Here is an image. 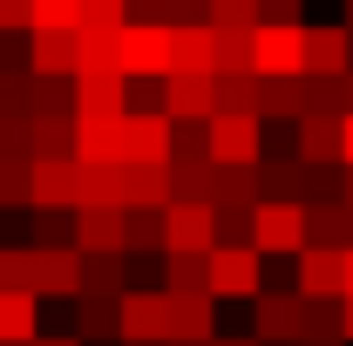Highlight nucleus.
Segmentation results:
<instances>
[{"mask_svg":"<svg viewBox=\"0 0 353 346\" xmlns=\"http://www.w3.org/2000/svg\"><path fill=\"white\" fill-rule=\"evenodd\" d=\"M299 346H347V340H340V333H306Z\"/></svg>","mask_w":353,"mask_h":346,"instance_id":"nucleus-39","label":"nucleus"},{"mask_svg":"<svg viewBox=\"0 0 353 346\" xmlns=\"http://www.w3.org/2000/svg\"><path fill=\"white\" fill-rule=\"evenodd\" d=\"M340 28H347V34H353V0H347V21H340Z\"/></svg>","mask_w":353,"mask_h":346,"instance_id":"nucleus-45","label":"nucleus"},{"mask_svg":"<svg viewBox=\"0 0 353 346\" xmlns=\"http://www.w3.org/2000/svg\"><path fill=\"white\" fill-rule=\"evenodd\" d=\"M123 299H75V340H123Z\"/></svg>","mask_w":353,"mask_h":346,"instance_id":"nucleus-23","label":"nucleus"},{"mask_svg":"<svg viewBox=\"0 0 353 346\" xmlns=\"http://www.w3.org/2000/svg\"><path fill=\"white\" fill-rule=\"evenodd\" d=\"M28 116H34V75L0 68V123H28Z\"/></svg>","mask_w":353,"mask_h":346,"instance_id":"nucleus-26","label":"nucleus"},{"mask_svg":"<svg viewBox=\"0 0 353 346\" xmlns=\"http://www.w3.org/2000/svg\"><path fill=\"white\" fill-rule=\"evenodd\" d=\"M82 163L75 156H41L34 163V211H82Z\"/></svg>","mask_w":353,"mask_h":346,"instance_id":"nucleus-11","label":"nucleus"},{"mask_svg":"<svg viewBox=\"0 0 353 346\" xmlns=\"http://www.w3.org/2000/svg\"><path fill=\"white\" fill-rule=\"evenodd\" d=\"M0 292H34V245H0Z\"/></svg>","mask_w":353,"mask_h":346,"instance_id":"nucleus-30","label":"nucleus"},{"mask_svg":"<svg viewBox=\"0 0 353 346\" xmlns=\"http://www.w3.org/2000/svg\"><path fill=\"white\" fill-rule=\"evenodd\" d=\"M265 278H259V252L252 245H218L211 252V299H259Z\"/></svg>","mask_w":353,"mask_h":346,"instance_id":"nucleus-10","label":"nucleus"},{"mask_svg":"<svg viewBox=\"0 0 353 346\" xmlns=\"http://www.w3.org/2000/svg\"><path fill=\"white\" fill-rule=\"evenodd\" d=\"M163 224H170V252L163 258H211L218 252V211L211 204H170Z\"/></svg>","mask_w":353,"mask_h":346,"instance_id":"nucleus-8","label":"nucleus"},{"mask_svg":"<svg viewBox=\"0 0 353 346\" xmlns=\"http://www.w3.org/2000/svg\"><path fill=\"white\" fill-rule=\"evenodd\" d=\"M123 82H170V28L150 21L123 28Z\"/></svg>","mask_w":353,"mask_h":346,"instance_id":"nucleus-4","label":"nucleus"},{"mask_svg":"<svg viewBox=\"0 0 353 346\" xmlns=\"http://www.w3.org/2000/svg\"><path fill=\"white\" fill-rule=\"evenodd\" d=\"M347 116H353V75L340 82V123H347Z\"/></svg>","mask_w":353,"mask_h":346,"instance_id":"nucleus-38","label":"nucleus"},{"mask_svg":"<svg viewBox=\"0 0 353 346\" xmlns=\"http://www.w3.org/2000/svg\"><path fill=\"white\" fill-rule=\"evenodd\" d=\"M34 340H41V299L0 292V346H34Z\"/></svg>","mask_w":353,"mask_h":346,"instance_id":"nucleus-18","label":"nucleus"},{"mask_svg":"<svg viewBox=\"0 0 353 346\" xmlns=\"http://www.w3.org/2000/svg\"><path fill=\"white\" fill-rule=\"evenodd\" d=\"M123 163H150V170L170 163V116L163 109H130L123 116Z\"/></svg>","mask_w":353,"mask_h":346,"instance_id":"nucleus-9","label":"nucleus"},{"mask_svg":"<svg viewBox=\"0 0 353 346\" xmlns=\"http://www.w3.org/2000/svg\"><path fill=\"white\" fill-rule=\"evenodd\" d=\"M116 312H123V346H170V292L163 285H130Z\"/></svg>","mask_w":353,"mask_h":346,"instance_id":"nucleus-2","label":"nucleus"},{"mask_svg":"<svg viewBox=\"0 0 353 346\" xmlns=\"http://www.w3.org/2000/svg\"><path fill=\"white\" fill-rule=\"evenodd\" d=\"M123 183H130V211H170V170L123 163Z\"/></svg>","mask_w":353,"mask_h":346,"instance_id":"nucleus-22","label":"nucleus"},{"mask_svg":"<svg viewBox=\"0 0 353 346\" xmlns=\"http://www.w3.org/2000/svg\"><path fill=\"white\" fill-rule=\"evenodd\" d=\"M347 299H353V252H347Z\"/></svg>","mask_w":353,"mask_h":346,"instance_id":"nucleus-44","label":"nucleus"},{"mask_svg":"<svg viewBox=\"0 0 353 346\" xmlns=\"http://www.w3.org/2000/svg\"><path fill=\"white\" fill-rule=\"evenodd\" d=\"M0 34H34V0H0Z\"/></svg>","mask_w":353,"mask_h":346,"instance_id":"nucleus-35","label":"nucleus"},{"mask_svg":"<svg viewBox=\"0 0 353 346\" xmlns=\"http://www.w3.org/2000/svg\"><path fill=\"white\" fill-rule=\"evenodd\" d=\"M218 116H259V75H218Z\"/></svg>","mask_w":353,"mask_h":346,"instance_id":"nucleus-28","label":"nucleus"},{"mask_svg":"<svg viewBox=\"0 0 353 346\" xmlns=\"http://www.w3.org/2000/svg\"><path fill=\"white\" fill-rule=\"evenodd\" d=\"M340 156H347V170H353V116L340 123Z\"/></svg>","mask_w":353,"mask_h":346,"instance_id":"nucleus-37","label":"nucleus"},{"mask_svg":"<svg viewBox=\"0 0 353 346\" xmlns=\"http://www.w3.org/2000/svg\"><path fill=\"white\" fill-rule=\"evenodd\" d=\"M299 299L306 305H333L347 299V252H299Z\"/></svg>","mask_w":353,"mask_h":346,"instance_id":"nucleus-13","label":"nucleus"},{"mask_svg":"<svg viewBox=\"0 0 353 346\" xmlns=\"http://www.w3.org/2000/svg\"><path fill=\"white\" fill-rule=\"evenodd\" d=\"M218 75H170L163 82V116L170 123H211L218 116Z\"/></svg>","mask_w":353,"mask_h":346,"instance_id":"nucleus-14","label":"nucleus"},{"mask_svg":"<svg viewBox=\"0 0 353 346\" xmlns=\"http://www.w3.org/2000/svg\"><path fill=\"white\" fill-rule=\"evenodd\" d=\"M0 204H34V163H0Z\"/></svg>","mask_w":353,"mask_h":346,"instance_id":"nucleus-33","label":"nucleus"},{"mask_svg":"<svg viewBox=\"0 0 353 346\" xmlns=\"http://www.w3.org/2000/svg\"><path fill=\"white\" fill-rule=\"evenodd\" d=\"M130 82L123 75H75V123H123Z\"/></svg>","mask_w":353,"mask_h":346,"instance_id":"nucleus-12","label":"nucleus"},{"mask_svg":"<svg viewBox=\"0 0 353 346\" xmlns=\"http://www.w3.org/2000/svg\"><path fill=\"white\" fill-rule=\"evenodd\" d=\"M218 75H252V28H211Z\"/></svg>","mask_w":353,"mask_h":346,"instance_id":"nucleus-27","label":"nucleus"},{"mask_svg":"<svg viewBox=\"0 0 353 346\" xmlns=\"http://www.w3.org/2000/svg\"><path fill=\"white\" fill-rule=\"evenodd\" d=\"M211 346H259V340H252V333H245V340H224V333H218V340H211Z\"/></svg>","mask_w":353,"mask_h":346,"instance_id":"nucleus-43","label":"nucleus"},{"mask_svg":"<svg viewBox=\"0 0 353 346\" xmlns=\"http://www.w3.org/2000/svg\"><path fill=\"white\" fill-rule=\"evenodd\" d=\"M28 143H34V163L41 156H75V116H28Z\"/></svg>","mask_w":353,"mask_h":346,"instance_id":"nucleus-24","label":"nucleus"},{"mask_svg":"<svg viewBox=\"0 0 353 346\" xmlns=\"http://www.w3.org/2000/svg\"><path fill=\"white\" fill-rule=\"evenodd\" d=\"M218 340V299H170V346H211Z\"/></svg>","mask_w":353,"mask_h":346,"instance_id":"nucleus-17","label":"nucleus"},{"mask_svg":"<svg viewBox=\"0 0 353 346\" xmlns=\"http://www.w3.org/2000/svg\"><path fill=\"white\" fill-rule=\"evenodd\" d=\"M82 0H34V34H82Z\"/></svg>","mask_w":353,"mask_h":346,"instance_id":"nucleus-29","label":"nucleus"},{"mask_svg":"<svg viewBox=\"0 0 353 346\" xmlns=\"http://www.w3.org/2000/svg\"><path fill=\"white\" fill-rule=\"evenodd\" d=\"M75 245V217L68 211H34V252H61Z\"/></svg>","mask_w":353,"mask_h":346,"instance_id":"nucleus-32","label":"nucleus"},{"mask_svg":"<svg viewBox=\"0 0 353 346\" xmlns=\"http://www.w3.org/2000/svg\"><path fill=\"white\" fill-rule=\"evenodd\" d=\"M75 252L82 258H130V211L82 204L75 211Z\"/></svg>","mask_w":353,"mask_h":346,"instance_id":"nucleus-5","label":"nucleus"},{"mask_svg":"<svg viewBox=\"0 0 353 346\" xmlns=\"http://www.w3.org/2000/svg\"><path fill=\"white\" fill-rule=\"evenodd\" d=\"M259 28H299V0H259Z\"/></svg>","mask_w":353,"mask_h":346,"instance_id":"nucleus-36","label":"nucleus"},{"mask_svg":"<svg viewBox=\"0 0 353 346\" xmlns=\"http://www.w3.org/2000/svg\"><path fill=\"white\" fill-rule=\"evenodd\" d=\"M306 75H312V82H347V75H353L347 28H306Z\"/></svg>","mask_w":353,"mask_h":346,"instance_id":"nucleus-15","label":"nucleus"},{"mask_svg":"<svg viewBox=\"0 0 353 346\" xmlns=\"http://www.w3.org/2000/svg\"><path fill=\"white\" fill-rule=\"evenodd\" d=\"M130 252H170L163 211H130Z\"/></svg>","mask_w":353,"mask_h":346,"instance_id":"nucleus-31","label":"nucleus"},{"mask_svg":"<svg viewBox=\"0 0 353 346\" xmlns=\"http://www.w3.org/2000/svg\"><path fill=\"white\" fill-rule=\"evenodd\" d=\"M252 252L259 258H299L306 252V204H259L252 211Z\"/></svg>","mask_w":353,"mask_h":346,"instance_id":"nucleus-3","label":"nucleus"},{"mask_svg":"<svg viewBox=\"0 0 353 346\" xmlns=\"http://www.w3.org/2000/svg\"><path fill=\"white\" fill-rule=\"evenodd\" d=\"M34 346H82V340H75V333H41Z\"/></svg>","mask_w":353,"mask_h":346,"instance_id":"nucleus-40","label":"nucleus"},{"mask_svg":"<svg viewBox=\"0 0 353 346\" xmlns=\"http://www.w3.org/2000/svg\"><path fill=\"white\" fill-rule=\"evenodd\" d=\"M82 75H123V28H82Z\"/></svg>","mask_w":353,"mask_h":346,"instance_id":"nucleus-21","label":"nucleus"},{"mask_svg":"<svg viewBox=\"0 0 353 346\" xmlns=\"http://www.w3.org/2000/svg\"><path fill=\"white\" fill-rule=\"evenodd\" d=\"M170 75H218L211 28H176L170 34Z\"/></svg>","mask_w":353,"mask_h":346,"instance_id":"nucleus-19","label":"nucleus"},{"mask_svg":"<svg viewBox=\"0 0 353 346\" xmlns=\"http://www.w3.org/2000/svg\"><path fill=\"white\" fill-rule=\"evenodd\" d=\"M252 75L259 82L306 75V21L299 28H252Z\"/></svg>","mask_w":353,"mask_h":346,"instance_id":"nucleus-1","label":"nucleus"},{"mask_svg":"<svg viewBox=\"0 0 353 346\" xmlns=\"http://www.w3.org/2000/svg\"><path fill=\"white\" fill-rule=\"evenodd\" d=\"M34 299H82V252H34Z\"/></svg>","mask_w":353,"mask_h":346,"instance_id":"nucleus-16","label":"nucleus"},{"mask_svg":"<svg viewBox=\"0 0 353 346\" xmlns=\"http://www.w3.org/2000/svg\"><path fill=\"white\" fill-rule=\"evenodd\" d=\"M82 292L88 299H123L130 292V258H82Z\"/></svg>","mask_w":353,"mask_h":346,"instance_id":"nucleus-25","label":"nucleus"},{"mask_svg":"<svg viewBox=\"0 0 353 346\" xmlns=\"http://www.w3.org/2000/svg\"><path fill=\"white\" fill-rule=\"evenodd\" d=\"M306 333V299L299 292H259L252 299V340L259 346H299Z\"/></svg>","mask_w":353,"mask_h":346,"instance_id":"nucleus-7","label":"nucleus"},{"mask_svg":"<svg viewBox=\"0 0 353 346\" xmlns=\"http://www.w3.org/2000/svg\"><path fill=\"white\" fill-rule=\"evenodd\" d=\"M82 28H130V0H82Z\"/></svg>","mask_w":353,"mask_h":346,"instance_id":"nucleus-34","label":"nucleus"},{"mask_svg":"<svg viewBox=\"0 0 353 346\" xmlns=\"http://www.w3.org/2000/svg\"><path fill=\"white\" fill-rule=\"evenodd\" d=\"M340 204H347V211H353V170L340 176Z\"/></svg>","mask_w":353,"mask_h":346,"instance_id":"nucleus-41","label":"nucleus"},{"mask_svg":"<svg viewBox=\"0 0 353 346\" xmlns=\"http://www.w3.org/2000/svg\"><path fill=\"white\" fill-rule=\"evenodd\" d=\"M75 163L82 170L123 163V123H75Z\"/></svg>","mask_w":353,"mask_h":346,"instance_id":"nucleus-20","label":"nucleus"},{"mask_svg":"<svg viewBox=\"0 0 353 346\" xmlns=\"http://www.w3.org/2000/svg\"><path fill=\"white\" fill-rule=\"evenodd\" d=\"M340 326H347V340H353V299H340Z\"/></svg>","mask_w":353,"mask_h":346,"instance_id":"nucleus-42","label":"nucleus"},{"mask_svg":"<svg viewBox=\"0 0 353 346\" xmlns=\"http://www.w3.org/2000/svg\"><path fill=\"white\" fill-rule=\"evenodd\" d=\"M265 156V123L259 116H211V163L218 170H252Z\"/></svg>","mask_w":353,"mask_h":346,"instance_id":"nucleus-6","label":"nucleus"}]
</instances>
